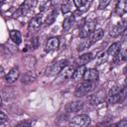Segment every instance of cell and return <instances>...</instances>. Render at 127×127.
<instances>
[{
	"label": "cell",
	"mask_w": 127,
	"mask_h": 127,
	"mask_svg": "<svg viewBox=\"0 0 127 127\" xmlns=\"http://www.w3.org/2000/svg\"><path fill=\"white\" fill-rule=\"evenodd\" d=\"M89 124H90V118L85 114L77 115L73 117L69 122L70 127H87Z\"/></svg>",
	"instance_id": "6da1fadb"
},
{
	"label": "cell",
	"mask_w": 127,
	"mask_h": 127,
	"mask_svg": "<svg viewBox=\"0 0 127 127\" xmlns=\"http://www.w3.org/2000/svg\"><path fill=\"white\" fill-rule=\"evenodd\" d=\"M68 62L66 60H60V61H57L56 63L52 64L50 66H49V69H47V74H58L60 73L66 65H67Z\"/></svg>",
	"instance_id": "7a4b0ae2"
},
{
	"label": "cell",
	"mask_w": 127,
	"mask_h": 127,
	"mask_svg": "<svg viewBox=\"0 0 127 127\" xmlns=\"http://www.w3.org/2000/svg\"><path fill=\"white\" fill-rule=\"evenodd\" d=\"M93 85L94 83L92 82H89V81H82L81 83H79L76 88H75V91H74V94L75 96L77 97H81V96H84L86 95L92 88H93Z\"/></svg>",
	"instance_id": "3957f363"
},
{
	"label": "cell",
	"mask_w": 127,
	"mask_h": 127,
	"mask_svg": "<svg viewBox=\"0 0 127 127\" xmlns=\"http://www.w3.org/2000/svg\"><path fill=\"white\" fill-rule=\"evenodd\" d=\"M95 26H96V21H89L84 23L79 30V37L81 39L87 38L91 33L94 32L95 30Z\"/></svg>",
	"instance_id": "277c9868"
},
{
	"label": "cell",
	"mask_w": 127,
	"mask_h": 127,
	"mask_svg": "<svg viewBox=\"0 0 127 127\" xmlns=\"http://www.w3.org/2000/svg\"><path fill=\"white\" fill-rule=\"evenodd\" d=\"M42 27V16L41 15H37L34 18L31 19V21L29 22L28 25V31L32 34L37 33Z\"/></svg>",
	"instance_id": "5b68a950"
},
{
	"label": "cell",
	"mask_w": 127,
	"mask_h": 127,
	"mask_svg": "<svg viewBox=\"0 0 127 127\" xmlns=\"http://www.w3.org/2000/svg\"><path fill=\"white\" fill-rule=\"evenodd\" d=\"M98 77H99V73H98L97 69H95V68H87V69H85V72H84L82 78L85 81H89V82L95 83L98 80Z\"/></svg>",
	"instance_id": "8992f818"
},
{
	"label": "cell",
	"mask_w": 127,
	"mask_h": 127,
	"mask_svg": "<svg viewBox=\"0 0 127 127\" xmlns=\"http://www.w3.org/2000/svg\"><path fill=\"white\" fill-rule=\"evenodd\" d=\"M125 23H126V21L123 20L122 22H120L117 25L113 26V28L111 29V31L109 33V36L110 37H117V36H119L125 30V28H126V24Z\"/></svg>",
	"instance_id": "52a82bcc"
},
{
	"label": "cell",
	"mask_w": 127,
	"mask_h": 127,
	"mask_svg": "<svg viewBox=\"0 0 127 127\" xmlns=\"http://www.w3.org/2000/svg\"><path fill=\"white\" fill-rule=\"evenodd\" d=\"M74 66L73 65H66L61 72H60V79L61 80H66L71 78L73 71H74Z\"/></svg>",
	"instance_id": "ba28073f"
},
{
	"label": "cell",
	"mask_w": 127,
	"mask_h": 127,
	"mask_svg": "<svg viewBox=\"0 0 127 127\" xmlns=\"http://www.w3.org/2000/svg\"><path fill=\"white\" fill-rule=\"evenodd\" d=\"M19 74H20V71H19V68L18 67H13L10 69V71L6 74L5 76V81L7 83H13L14 81H16L19 77Z\"/></svg>",
	"instance_id": "9c48e42d"
},
{
	"label": "cell",
	"mask_w": 127,
	"mask_h": 127,
	"mask_svg": "<svg viewBox=\"0 0 127 127\" xmlns=\"http://www.w3.org/2000/svg\"><path fill=\"white\" fill-rule=\"evenodd\" d=\"M59 45H60V41L58 38L56 37H53V38H50L46 44V52H51V51H54V50H57L59 48Z\"/></svg>",
	"instance_id": "30bf717a"
},
{
	"label": "cell",
	"mask_w": 127,
	"mask_h": 127,
	"mask_svg": "<svg viewBox=\"0 0 127 127\" xmlns=\"http://www.w3.org/2000/svg\"><path fill=\"white\" fill-rule=\"evenodd\" d=\"M92 59H93L92 54H91V53H86V54H83V55L79 56V57L76 59L75 64H77L78 66H80V65H85V64L89 63Z\"/></svg>",
	"instance_id": "8fae6325"
},
{
	"label": "cell",
	"mask_w": 127,
	"mask_h": 127,
	"mask_svg": "<svg viewBox=\"0 0 127 127\" xmlns=\"http://www.w3.org/2000/svg\"><path fill=\"white\" fill-rule=\"evenodd\" d=\"M36 77H37L36 72L33 71V70H29V71L25 72V73L21 76V82L27 84V83H30V82L34 81V80L36 79Z\"/></svg>",
	"instance_id": "7c38bea8"
},
{
	"label": "cell",
	"mask_w": 127,
	"mask_h": 127,
	"mask_svg": "<svg viewBox=\"0 0 127 127\" xmlns=\"http://www.w3.org/2000/svg\"><path fill=\"white\" fill-rule=\"evenodd\" d=\"M73 4L76 6V8L79 10V13H82L86 11L91 4V1H86V0H74Z\"/></svg>",
	"instance_id": "4fadbf2b"
},
{
	"label": "cell",
	"mask_w": 127,
	"mask_h": 127,
	"mask_svg": "<svg viewBox=\"0 0 127 127\" xmlns=\"http://www.w3.org/2000/svg\"><path fill=\"white\" fill-rule=\"evenodd\" d=\"M88 100L92 103V104H98V103H101L103 100H104V93L103 91H98L92 95H90L88 97Z\"/></svg>",
	"instance_id": "5bb4252c"
},
{
	"label": "cell",
	"mask_w": 127,
	"mask_h": 127,
	"mask_svg": "<svg viewBox=\"0 0 127 127\" xmlns=\"http://www.w3.org/2000/svg\"><path fill=\"white\" fill-rule=\"evenodd\" d=\"M85 69H86L85 65H80V66H78V67L73 71V74H72V76H71V79H72L73 81H77V80L81 79V78L83 77V74H84V72H85Z\"/></svg>",
	"instance_id": "9a60e30c"
},
{
	"label": "cell",
	"mask_w": 127,
	"mask_h": 127,
	"mask_svg": "<svg viewBox=\"0 0 127 127\" xmlns=\"http://www.w3.org/2000/svg\"><path fill=\"white\" fill-rule=\"evenodd\" d=\"M127 11V1L126 0H121L117 3L116 7H115V12L121 16V15H124Z\"/></svg>",
	"instance_id": "2e32d148"
},
{
	"label": "cell",
	"mask_w": 127,
	"mask_h": 127,
	"mask_svg": "<svg viewBox=\"0 0 127 127\" xmlns=\"http://www.w3.org/2000/svg\"><path fill=\"white\" fill-rule=\"evenodd\" d=\"M73 23H74V15L66 16V17L64 18V23H63L64 32H68Z\"/></svg>",
	"instance_id": "e0dca14e"
},
{
	"label": "cell",
	"mask_w": 127,
	"mask_h": 127,
	"mask_svg": "<svg viewBox=\"0 0 127 127\" xmlns=\"http://www.w3.org/2000/svg\"><path fill=\"white\" fill-rule=\"evenodd\" d=\"M37 4V2L36 1H31V0H28V1H25L22 5H21V11H22V13L23 14H27L28 12H30L33 8H34V6Z\"/></svg>",
	"instance_id": "ac0fdd59"
},
{
	"label": "cell",
	"mask_w": 127,
	"mask_h": 127,
	"mask_svg": "<svg viewBox=\"0 0 127 127\" xmlns=\"http://www.w3.org/2000/svg\"><path fill=\"white\" fill-rule=\"evenodd\" d=\"M120 50H121V44L120 43H114V44H112L111 46H109V48L107 49V55H109V56H113V57H115L119 52H120Z\"/></svg>",
	"instance_id": "d6986e66"
},
{
	"label": "cell",
	"mask_w": 127,
	"mask_h": 127,
	"mask_svg": "<svg viewBox=\"0 0 127 127\" xmlns=\"http://www.w3.org/2000/svg\"><path fill=\"white\" fill-rule=\"evenodd\" d=\"M10 38H11V40L15 43V44H17V45H20L21 43H22V36H21V33L19 32V31H17V30H12V31H10Z\"/></svg>",
	"instance_id": "ffe728a7"
},
{
	"label": "cell",
	"mask_w": 127,
	"mask_h": 127,
	"mask_svg": "<svg viewBox=\"0 0 127 127\" xmlns=\"http://www.w3.org/2000/svg\"><path fill=\"white\" fill-rule=\"evenodd\" d=\"M103 36H104V31H103L102 29L95 30V31L92 33V35H91V39H90L91 44H92V43H95V42H97V41H99V40H101V39L103 38Z\"/></svg>",
	"instance_id": "44dd1931"
},
{
	"label": "cell",
	"mask_w": 127,
	"mask_h": 127,
	"mask_svg": "<svg viewBox=\"0 0 127 127\" xmlns=\"http://www.w3.org/2000/svg\"><path fill=\"white\" fill-rule=\"evenodd\" d=\"M82 106H83V103L81 101H74L68 104L67 109L69 110V112H77L82 108Z\"/></svg>",
	"instance_id": "7402d4cb"
},
{
	"label": "cell",
	"mask_w": 127,
	"mask_h": 127,
	"mask_svg": "<svg viewBox=\"0 0 127 127\" xmlns=\"http://www.w3.org/2000/svg\"><path fill=\"white\" fill-rule=\"evenodd\" d=\"M57 16H58V9H57V8H54V9L51 11V13L48 15L47 19H46V25L49 26V25L53 24V23L56 21Z\"/></svg>",
	"instance_id": "603a6c76"
},
{
	"label": "cell",
	"mask_w": 127,
	"mask_h": 127,
	"mask_svg": "<svg viewBox=\"0 0 127 127\" xmlns=\"http://www.w3.org/2000/svg\"><path fill=\"white\" fill-rule=\"evenodd\" d=\"M90 45H91V41H90V39H88V38H84V39H82L81 42L78 44V46H77V50H78V52H82V51L86 50L87 48H89Z\"/></svg>",
	"instance_id": "cb8c5ba5"
},
{
	"label": "cell",
	"mask_w": 127,
	"mask_h": 127,
	"mask_svg": "<svg viewBox=\"0 0 127 127\" xmlns=\"http://www.w3.org/2000/svg\"><path fill=\"white\" fill-rule=\"evenodd\" d=\"M95 60H96L97 64H101L105 63V62L108 60V55H107L106 52L101 51V52L97 53V55H96V57H95Z\"/></svg>",
	"instance_id": "d4e9b609"
},
{
	"label": "cell",
	"mask_w": 127,
	"mask_h": 127,
	"mask_svg": "<svg viewBox=\"0 0 127 127\" xmlns=\"http://www.w3.org/2000/svg\"><path fill=\"white\" fill-rule=\"evenodd\" d=\"M38 45H39L38 38H37V37H34V38H32V39L29 41V43L27 44V46H26L27 49H25V51H27V50H34V49H36V48L38 47Z\"/></svg>",
	"instance_id": "484cf974"
},
{
	"label": "cell",
	"mask_w": 127,
	"mask_h": 127,
	"mask_svg": "<svg viewBox=\"0 0 127 127\" xmlns=\"http://www.w3.org/2000/svg\"><path fill=\"white\" fill-rule=\"evenodd\" d=\"M71 6H72V3L70 1H64L61 5V10L64 14H66L71 10Z\"/></svg>",
	"instance_id": "4316f807"
},
{
	"label": "cell",
	"mask_w": 127,
	"mask_h": 127,
	"mask_svg": "<svg viewBox=\"0 0 127 127\" xmlns=\"http://www.w3.org/2000/svg\"><path fill=\"white\" fill-rule=\"evenodd\" d=\"M123 87H120V86H113L110 88L109 92H108V96H113V95H118L121 91H122Z\"/></svg>",
	"instance_id": "83f0119b"
},
{
	"label": "cell",
	"mask_w": 127,
	"mask_h": 127,
	"mask_svg": "<svg viewBox=\"0 0 127 127\" xmlns=\"http://www.w3.org/2000/svg\"><path fill=\"white\" fill-rule=\"evenodd\" d=\"M15 127H32V121L31 120H25L20 123H18Z\"/></svg>",
	"instance_id": "f1b7e54d"
},
{
	"label": "cell",
	"mask_w": 127,
	"mask_h": 127,
	"mask_svg": "<svg viewBox=\"0 0 127 127\" xmlns=\"http://www.w3.org/2000/svg\"><path fill=\"white\" fill-rule=\"evenodd\" d=\"M51 4V2H48V1H42L39 3V10L40 11H44L46 8H48V6Z\"/></svg>",
	"instance_id": "f546056e"
},
{
	"label": "cell",
	"mask_w": 127,
	"mask_h": 127,
	"mask_svg": "<svg viewBox=\"0 0 127 127\" xmlns=\"http://www.w3.org/2000/svg\"><path fill=\"white\" fill-rule=\"evenodd\" d=\"M109 3H110V1H109V0H100V1H99L98 9H99V10H103V9H105V8H106V6H107Z\"/></svg>",
	"instance_id": "4dcf8cb0"
},
{
	"label": "cell",
	"mask_w": 127,
	"mask_h": 127,
	"mask_svg": "<svg viewBox=\"0 0 127 127\" xmlns=\"http://www.w3.org/2000/svg\"><path fill=\"white\" fill-rule=\"evenodd\" d=\"M116 127H127V121L125 119L119 121L117 124H116Z\"/></svg>",
	"instance_id": "1f68e13d"
},
{
	"label": "cell",
	"mask_w": 127,
	"mask_h": 127,
	"mask_svg": "<svg viewBox=\"0 0 127 127\" xmlns=\"http://www.w3.org/2000/svg\"><path fill=\"white\" fill-rule=\"evenodd\" d=\"M6 120H7V116H6V114H4L3 112H0V124H3Z\"/></svg>",
	"instance_id": "d6a6232c"
},
{
	"label": "cell",
	"mask_w": 127,
	"mask_h": 127,
	"mask_svg": "<svg viewBox=\"0 0 127 127\" xmlns=\"http://www.w3.org/2000/svg\"><path fill=\"white\" fill-rule=\"evenodd\" d=\"M4 74H5V72H4V68L0 65V78H2V77L4 76Z\"/></svg>",
	"instance_id": "836d02e7"
},
{
	"label": "cell",
	"mask_w": 127,
	"mask_h": 127,
	"mask_svg": "<svg viewBox=\"0 0 127 127\" xmlns=\"http://www.w3.org/2000/svg\"><path fill=\"white\" fill-rule=\"evenodd\" d=\"M105 127H116V124H111V125H107Z\"/></svg>",
	"instance_id": "e575fe53"
},
{
	"label": "cell",
	"mask_w": 127,
	"mask_h": 127,
	"mask_svg": "<svg viewBox=\"0 0 127 127\" xmlns=\"http://www.w3.org/2000/svg\"><path fill=\"white\" fill-rule=\"evenodd\" d=\"M1 101H2V97H1V95H0V105H1Z\"/></svg>",
	"instance_id": "d590c367"
},
{
	"label": "cell",
	"mask_w": 127,
	"mask_h": 127,
	"mask_svg": "<svg viewBox=\"0 0 127 127\" xmlns=\"http://www.w3.org/2000/svg\"><path fill=\"white\" fill-rule=\"evenodd\" d=\"M0 127H4V125L3 124H0Z\"/></svg>",
	"instance_id": "8d00e7d4"
},
{
	"label": "cell",
	"mask_w": 127,
	"mask_h": 127,
	"mask_svg": "<svg viewBox=\"0 0 127 127\" xmlns=\"http://www.w3.org/2000/svg\"><path fill=\"white\" fill-rule=\"evenodd\" d=\"M0 2H1V0H0Z\"/></svg>",
	"instance_id": "74e56055"
}]
</instances>
